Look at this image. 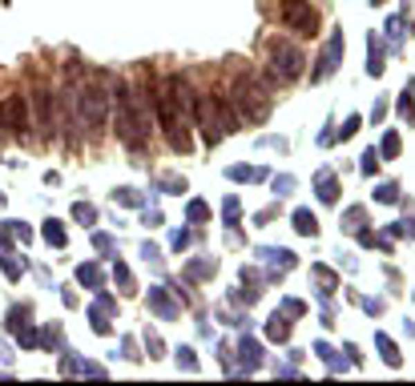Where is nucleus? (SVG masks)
Returning a JSON list of instances; mask_svg holds the SVG:
<instances>
[{
	"label": "nucleus",
	"instance_id": "1a4fd4ad",
	"mask_svg": "<svg viewBox=\"0 0 415 386\" xmlns=\"http://www.w3.org/2000/svg\"><path fill=\"white\" fill-rule=\"evenodd\" d=\"M299 229L302 233H315V218L311 213H299Z\"/></svg>",
	"mask_w": 415,
	"mask_h": 386
},
{
	"label": "nucleus",
	"instance_id": "7ed1b4c3",
	"mask_svg": "<svg viewBox=\"0 0 415 386\" xmlns=\"http://www.w3.org/2000/svg\"><path fill=\"white\" fill-rule=\"evenodd\" d=\"M117 133L129 149L149 145V129H145V117L138 113V97H129V85H117Z\"/></svg>",
	"mask_w": 415,
	"mask_h": 386
},
{
	"label": "nucleus",
	"instance_id": "6e6552de",
	"mask_svg": "<svg viewBox=\"0 0 415 386\" xmlns=\"http://www.w3.org/2000/svg\"><path fill=\"white\" fill-rule=\"evenodd\" d=\"M0 121H4V129H12V133H24V129H28V113H24L21 93H12V97L0 105Z\"/></svg>",
	"mask_w": 415,
	"mask_h": 386
},
{
	"label": "nucleus",
	"instance_id": "f257e3e1",
	"mask_svg": "<svg viewBox=\"0 0 415 386\" xmlns=\"http://www.w3.org/2000/svg\"><path fill=\"white\" fill-rule=\"evenodd\" d=\"M158 105H162V125H165V133H169V145L178 153H185L190 149V133H185V121L178 117V109L185 113V81L182 77H165V89L158 97Z\"/></svg>",
	"mask_w": 415,
	"mask_h": 386
},
{
	"label": "nucleus",
	"instance_id": "39448f33",
	"mask_svg": "<svg viewBox=\"0 0 415 386\" xmlns=\"http://www.w3.org/2000/svg\"><path fill=\"white\" fill-rule=\"evenodd\" d=\"M275 12L286 28H295L302 37H315V32H319V12L311 8V0H278Z\"/></svg>",
	"mask_w": 415,
	"mask_h": 386
},
{
	"label": "nucleus",
	"instance_id": "423d86ee",
	"mask_svg": "<svg viewBox=\"0 0 415 386\" xmlns=\"http://www.w3.org/2000/svg\"><path fill=\"white\" fill-rule=\"evenodd\" d=\"M81 109H89L93 133H101V125H105V89H101V81H89V85H85V93H81Z\"/></svg>",
	"mask_w": 415,
	"mask_h": 386
},
{
	"label": "nucleus",
	"instance_id": "20e7f679",
	"mask_svg": "<svg viewBox=\"0 0 415 386\" xmlns=\"http://www.w3.org/2000/svg\"><path fill=\"white\" fill-rule=\"evenodd\" d=\"M266 61H270V77H275L278 85H290V81L302 73V65H306V57H302L290 41H270Z\"/></svg>",
	"mask_w": 415,
	"mask_h": 386
},
{
	"label": "nucleus",
	"instance_id": "0eeeda50",
	"mask_svg": "<svg viewBox=\"0 0 415 386\" xmlns=\"http://www.w3.org/2000/svg\"><path fill=\"white\" fill-rule=\"evenodd\" d=\"M33 101H37V125H41V133L53 141V137H57V117H53V89H48V85H37Z\"/></svg>",
	"mask_w": 415,
	"mask_h": 386
},
{
	"label": "nucleus",
	"instance_id": "f03ea898",
	"mask_svg": "<svg viewBox=\"0 0 415 386\" xmlns=\"http://www.w3.org/2000/svg\"><path fill=\"white\" fill-rule=\"evenodd\" d=\"M230 97H234V105H238V113H242V121H250V125L266 121V113H270V93H266V85L254 73H238L234 77Z\"/></svg>",
	"mask_w": 415,
	"mask_h": 386
}]
</instances>
